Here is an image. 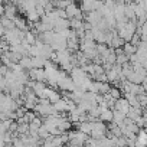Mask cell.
Returning <instances> with one entry per match:
<instances>
[{"mask_svg": "<svg viewBox=\"0 0 147 147\" xmlns=\"http://www.w3.org/2000/svg\"><path fill=\"white\" fill-rule=\"evenodd\" d=\"M130 108H131V105H130V102L127 101V98L124 97H121L120 100H117L115 101V104H114V110H117V111H121V113H124L125 115L128 114V111H130Z\"/></svg>", "mask_w": 147, "mask_h": 147, "instance_id": "1", "label": "cell"}, {"mask_svg": "<svg viewBox=\"0 0 147 147\" xmlns=\"http://www.w3.org/2000/svg\"><path fill=\"white\" fill-rule=\"evenodd\" d=\"M101 115H100V120L101 121H104V123H107V124H110V123H113L114 121V110H110V108H102L101 107Z\"/></svg>", "mask_w": 147, "mask_h": 147, "instance_id": "2", "label": "cell"}, {"mask_svg": "<svg viewBox=\"0 0 147 147\" xmlns=\"http://www.w3.org/2000/svg\"><path fill=\"white\" fill-rule=\"evenodd\" d=\"M63 147H71V146H69V144H66V146H63Z\"/></svg>", "mask_w": 147, "mask_h": 147, "instance_id": "3", "label": "cell"}]
</instances>
